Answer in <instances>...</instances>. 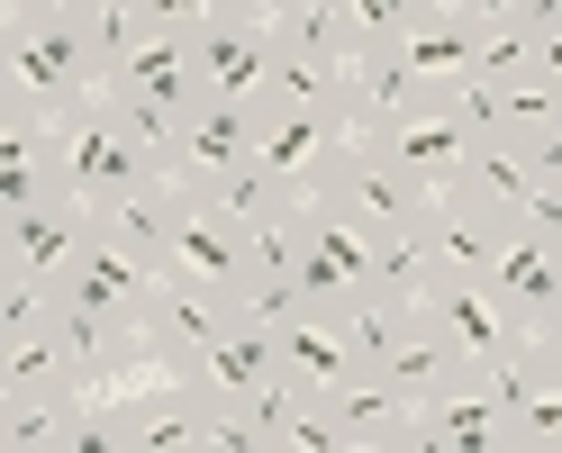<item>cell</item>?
<instances>
[{
	"mask_svg": "<svg viewBox=\"0 0 562 453\" xmlns=\"http://www.w3.org/2000/svg\"><path fill=\"white\" fill-rule=\"evenodd\" d=\"M517 218H490L472 208L463 191H436L427 200V246H436V272H463V282H490V263H499V236Z\"/></svg>",
	"mask_w": 562,
	"mask_h": 453,
	"instance_id": "ac0fdd59",
	"label": "cell"
},
{
	"mask_svg": "<svg viewBox=\"0 0 562 453\" xmlns=\"http://www.w3.org/2000/svg\"><path fill=\"white\" fill-rule=\"evenodd\" d=\"M255 146H263V110L255 100H200V110L182 118V146H172V182L200 191V182H218V172L255 163Z\"/></svg>",
	"mask_w": 562,
	"mask_h": 453,
	"instance_id": "30bf717a",
	"label": "cell"
},
{
	"mask_svg": "<svg viewBox=\"0 0 562 453\" xmlns=\"http://www.w3.org/2000/svg\"><path fill=\"white\" fill-rule=\"evenodd\" d=\"M517 453H562V381H536V399L517 408Z\"/></svg>",
	"mask_w": 562,
	"mask_h": 453,
	"instance_id": "e575fe53",
	"label": "cell"
},
{
	"mask_svg": "<svg viewBox=\"0 0 562 453\" xmlns=\"http://www.w3.org/2000/svg\"><path fill=\"white\" fill-rule=\"evenodd\" d=\"M82 10H91V0H82Z\"/></svg>",
	"mask_w": 562,
	"mask_h": 453,
	"instance_id": "ee69618b",
	"label": "cell"
},
{
	"mask_svg": "<svg viewBox=\"0 0 562 453\" xmlns=\"http://www.w3.org/2000/svg\"><path fill=\"white\" fill-rule=\"evenodd\" d=\"M263 27L308 64H355V27H345V0H263Z\"/></svg>",
	"mask_w": 562,
	"mask_h": 453,
	"instance_id": "d4e9b609",
	"label": "cell"
},
{
	"mask_svg": "<svg viewBox=\"0 0 562 453\" xmlns=\"http://www.w3.org/2000/svg\"><path fill=\"white\" fill-rule=\"evenodd\" d=\"M308 200H336L345 218H363L372 236H391V227H427V200H436V191H417L408 172L372 146V136H355V146L336 155V172H327Z\"/></svg>",
	"mask_w": 562,
	"mask_h": 453,
	"instance_id": "5b68a950",
	"label": "cell"
},
{
	"mask_svg": "<svg viewBox=\"0 0 562 453\" xmlns=\"http://www.w3.org/2000/svg\"><path fill=\"white\" fill-rule=\"evenodd\" d=\"M436 282V246H427V227H391V236H372V291L381 299H400L417 308Z\"/></svg>",
	"mask_w": 562,
	"mask_h": 453,
	"instance_id": "83f0119b",
	"label": "cell"
},
{
	"mask_svg": "<svg viewBox=\"0 0 562 453\" xmlns=\"http://www.w3.org/2000/svg\"><path fill=\"white\" fill-rule=\"evenodd\" d=\"M110 91H136V100H155V110L191 118L200 110V37H136L127 64L110 73Z\"/></svg>",
	"mask_w": 562,
	"mask_h": 453,
	"instance_id": "2e32d148",
	"label": "cell"
},
{
	"mask_svg": "<svg viewBox=\"0 0 562 453\" xmlns=\"http://www.w3.org/2000/svg\"><path fill=\"white\" fill-rule=\"evenodd\" d=\"M336 73H345V64H308V55L281 46V64H272V82H263L255 110H263V118H272V110H327V100H336Z\"/></svg>",
	"mask_w": 562,
	"mask_h": 453,
	"instance_id": "4dcf8cb0",
	"label": "cell"
},
{
	"mask_svg": "<svg viewBox=\"0 0 562 453\" xmlns=\"http://www.w3.org/2000/svg\"><path fill=\"white\" fill-rule=\"evenodd\" d=\"M55 182L74 191L82 208L110 218V208H127L146 182H172V172H164V155L146 146V136L119 118V100L100 91V100H82L74 118H55Z\"/></svg>",
	"mask_w": 562,
	"mask_h": 453,
	"instance_id": "7a4b0ae2",
	"label": "cell"
},
{
	"mask_svg": "<svg viewBox=\"0 0 562 453\" xmlns=\"http://www.w3.org/2000/svg\"><path fill=\"white\" fill-rule=\"evenodd\" d=\"M0 100H27L46 118H74L82 100L110 91V64H100V37H91V10L82 0H46V10H0Z\"/></svg>",
	"mask_w": 562,
	"mask_h": 453,
	"instance_id": "6da1fadb",
	"label": "cell"
},
{
	"mask_svg": "<svg viewBox=\"0 0 562 453\" xmlns=\"http://www.w3.org/2000/svg\"><path fill=\"white\" fill-rule=\"evenodd\" d=\"M272 64H281V37L255 10H218L200 27V100H263Z\"/></svg>",
	"mask_w": 562,
	"mask_h": 453,
	"instance_id": "52a82bcc",
	"label": "cell"
},
{
	"mask_svg": "<svg viewBox=\"0 0 562 453\" xmlns=\"http://www.w3.org/2000/svg\"><path fill=\"white\" fill-rule=\"evenodd\" d=\"M481 37H490V27H481L472 10H453V0H445V10H427L400 46H381V55H391L400 73H417V82H463L472 64H481Z\"/></svg>",
	"mask_w": 562,
	"mask_h": 453,
	"instance_id": "e0dca14e",
	"label": "cell"
},
{
	"mask_svg": "<svg viewBox=\"0 0 562 453\" xmlns=\"http://www.w3.org/2000/svg\"><path fill=\"white\" fill-rule=\"evenodd\" d=\"M155 272H164V263H146V254H136L119 227H91L82 263L64 272V299H82V308H110V318H146V291H155Z\"/></svg>",
	"mask_w": 562,
	"mask_h": 453,
	"instance_id": "4fadbf2b",
	"label": "cell"
},
{
	"mask_svg": "<svg viewBox=\"0 0 562 453\" xmlns=\"http://www.w3.org/2000/svg\"><path fill=\"white\" fill-rule=\"evenodd\" d=\"M526 64H536V37H526L517 19H499V27L481 37V64H472V73H481V82H517Z\"/></svg>",
	"mask_w": 562,
	"mask_h": 453,
	"instance_id": "d590c367",
	"label": "cell"
},
{
	"mask_svg": "<svg viewBox=\"0 0 562 453\" xmlns=\"http://www.w3.org/2000/svg\"><path fill=\"white\" fill-rule=\"evenodd\" d=\"M0 10H46V0H0Z\"/></svg>",
	"mask_w": 562,
	"mask_h": 453,
	"instance_id": "b9f144b4",
	"label": "cell"
},
{
	"mask_svg": "<svg viewBox=\"0 0 562 453\" xmlns=\"http://www.w3.org/2000/svg\"><path fill=\"white\" fill-rule=\"evenodd\" d=\"M172 372H182V381H200V390L218 399V408H245V399H255L263 381L281 372V327L236 318L218 344H200V354H191V363H172Z\"/></svg>",
	"mask_w": 562,
	"mask_h": 453,
	"instance_id": "7c38bea8",
	"label": "cell"
},
{
	"mask_svg": "<svg viewBox=\"0 0 562 453\" xmlns=\"http://www.w3.org/2000/svg\"><path fill=\"white\" fill-rule=\"evenodd\" d=\"M91 227H100V208H82L74 191H55L37 208H10L0 218V282L10 291H64V272L82 263Z\"/></svg>",
	"mask_w": 562,
	"mask_h": 453,
	"instance_id": "3957f363",
	"label": "cell"
},
{
	"mask_svg": "<svg viewBox=\"0 0 562 453\" xmlns=\"http://www.w3.org/2000/svg\"><path fill=\"white\" fill-rule=\"evenodd\" d=\"M517 146H526V163H536V182H562V118L536 127V136H517Z\"/></svg>",
	"mask_w": 562,
	"mask_h": 453,
	"instance_id": "f35d334b",
	"label": "cell"
},
{
	"mask_svg": "<svg viewBox=\"0 0 562 453\" xmlns=\"http://www.w3.org/2000/svg\"><path fill=\"white\" fill-rule=\"evenodd\" d=\"M408 453H517V417L490 399L481 363L453 390H427L408 408Z\"/></svg>",
	"mask_w": 562,
	"mask_h": 453,
	"instance_id": "277c9868",
	"label": "cell"
},
{
	"mask_svg": "<svg viewBox=\"0 0 562 453\" xmlns=\"http://www.w3.org/2000/svg\"><path fill=\"white\" fill-rule=\"evenodd\" d=\"M499 118H508V136H536V127H553V118H562V82H544V73H517V82H499Z\"/></svg>",
	"mask_w": 562,
	"mask_h": 453,
	"instance_id": "d6a6232c",
	"label": "cell"
},
{
	"mask_svg": "<svg viewBox=\"0 0 562 453\" xmlns=\"http://www.w3.org/2000/svg\"><path fill=\"white\" fill-rule=\"evenodd\" d=\"M327 417H336L345 453H408V399H400L381 372L336 381V390H327Z\"/></svg>",
	"mask_w": 562,
	"mask_h": 453,
	"instance_id": "ffe728a7",
	"label": "cell"
},
{
	"mask_svg": "<svg viewBox=\"0 0 562 453\" xmlns=\"http://www.w3.org/2000/svg\"><path fill=\"white\" fill-rule=\"evenodd\" d=\"M490 291H499V308H508L517 327H536L544 308L562 299V254H553L544 236H536V227L517 218V227L499 236V263H490Z\"/></svg>",
	"mask_w": 562,
	"mask_h": 453,
	"instance_id": "d6986e66",
	"label": "cell"
},
{
	"mask_svg": "<svg viewBox=\"0 0 562 453\" xmlns=\"http://www.w3.org/2000/svg\"><path fill=\"white\" fill-rule=\"evenodd\" d=\"M445 110L463 118L472 136H508V118H499V82H481V73H463V82H445Z\"/></svg>",
	"mask_w": 562,
	"mask_h": 453,
	"instance_id": "8d00e7d4",
	"label": "cell"
},
{
	"mask_svg": "<svg viewBox=\"0 0 562 453\" xmlns=\"http://www.w3.org/2000/svg\"><path fill=\"white\" fill-rule=\"evenodd\" d=\"M345 146H355V118H345L336 100H327V110H272L255 155H263V163L281 172V182H291V191L308 200V191H318L327 172H336V155H345Z\"/></svg>",
	"mask_w": 562,
	"mask_h": 453,
	"instance_id": "8fae6325",
	"label": "cell"
},
{
	"mask_svg": "<svg viewBox=\"0 0 562 453\" xmlns=\"http://www.w3.org/2000/svg\"><path fill=\"white\" fill-rule=\"evenodd\" d=\"M417 308H427V318H436L453 344H463V363H508V354H526V327H517L508 308H499V291H490V282H463V272H436Z\"/></svg>",
	"mask_w": 562,
	"mask_h": 453,
	"instance_id": "9c48e42d",
	"label": "cell"
},
{
	"mask_svg": "<svg viewBox=\"0 0 562 453\" xmlns=\"http://www.w3.org/2000/svg\"><path fill=\"white\" fill-rule=\"evenodd\" d=\"M227 10H255V19H263V0H227Z\"/></svg>",
	"mask_w": 562,
	"mask_h": 453,
	"instance_id": "7bdbcfd3",
	"label": "cell"
},
{
	"mask_svg": "<svg viewBox=\"0 0 562 453\" xmlns=\"http://www.w3.org/2000/svg\"><path fill=\"white\" fill-rule=\"evenodd\" d=\"M517 27H526V37H544V27H562V0H517V10H508Z\"/></svg>",
	"mask_w": 562,
	"mask_h": 453,
	"instance_id": "ab89813d",
	"label": "cell"
},
{
	"mask_svg": "<svg viewBox=\"0 0 562 453\" xmlns=\"http://www.w3.org/2000/svg\"><path fill=\"white\" fill-rule=\"evenodd\" d=\"M91 417V390H10L0 444L10 453H74V427Z\"/></svg>",
	"mask_w": 562,
	"mask_h": 453,
	"instance_id": "7402d4cb",
	"label": "cell"
},
{
	"mask_svg": "<svg viewBox=\"0 0 562 453\" xmlns=\"http://www.w3.org/2000/svg\"><path fill=\"white\" fill-rule=\"evenodd\" d=\"M427 10H445V0H345V27H355V55H381L400 46Z\"/></svg>",
	"mask_w": 562,
	"mask_h": 453,
	"instance_id": "1f68e13d",
	"label": "cell"
},
{
	"mask_svg": "<svg viewBox=\"0 0 562 453\" xmlns=\"http://www.w3.org/2000/svg\"><path fill=\"white\" fill-rule=\"evenodd\" d=\"M526 354H536V372H544V381H562V299L544 308L536 327H526Z\"/></svg>",
	"mask_w": 562,
	"mask_h": 453,
	"instance_id": "74e56055",
	"label": "cell"
},
{
	"mask_svg": "<svg viewBox=\"0 0 562 453\" xmlns=\"http://www.w3.org/2000/svg\"><path fill=\"white\" fill-rule=\"evenodd\" d=\"M172 272H191V282H218V291H245V272H255V236L236 218H218L200 191H182V227H172Z\"/></svg>",
	"mask_w": 562,
	"mask_h": 453,
	"instance_id": "5bb4252c",
	"label": "cell"
},
{
	"mask_svg": "<svg viewBox=\"0 0 562 453\" xmlns=\"http://www.w3.org/2000/svg\"><path fill=\"white\" fill-rule=\"evenodd\" d=\"M318 399H327V390H308V381H300L291 363H281V372H272V381H263V390L245 399L236 417H245V435H255V453H291V435H300V417L318 408Z\"/></svg>",
	"mask_w": 562,
	"mask_h": 453,
	"instance_id": "4316f807",
	"label": "cell"
},
{
	"mask_svg": "<svg viewBox=\"0 0 562 453\" xmlns=\"http://www.w3.org/2000/svg\"><path fill=\"white\" fill-rule=\"evenodd\" d=\"M55 118L27 110V100H0V218L10 208H37L55 200Z\"/></svg>",
	"mask_w": 562,
	"mask_h": 453,
	"instance_id": "9a60e30c",
	"label": "cell"
},
{
	"mask_svg": "<svg viewBox=\"0 0 562 453\" xmlns=\"http://www.w3.org/2000/svg\"><path fill=\"white\" fill-rule=\"evenodd\" d=\"M463 191L472 208H490V218H517L526 208V191H536V163H526V146L517 136H472V155H463Z\"/></svg>",
	"mask_w": 562,
	"mask_h": 453,
	"instance_id": "603a6c76",
	"label": "cell"
},
{
	"mask_svg": "<svg viewBox=\"0 0 562 453\" xmlns=\"http://www.w3.org/2000/svg\"><path fill=\"white\" fill-rule=\"evenodd\" d=\"M100 227H119L146 263H164V254H172V227H182V182H146L127 208H110Z\"/></svg>",
	"mask_w": 562,
	"mask_h": 453,
	"instance_id": "f1b7e54d",
	"label": "cell"
},
{
	"mask_svg": "<svg viewBox=\"0 0 562 453\" xmlns=\"http://www.w3.org/2000/svg\"><path fill=\"white\" fill-rule=\"evenodd\" d=\"M417 318V308H400V299H381V291H363L355 308H336V327H345V344L363 354V372H381L391 363V344H400V327Z\"/></svg>",
	"mask_w": 562,
	"mask_h": 453,
	"instance_id": "f546056e",
	"label": "cell"
},
{
	"mask_svg": "<svg viewBox=\"0 0 562 453\" xmlns=\"http://www.w3.org/2000/svg\"><path fill=\"white\" fill-rule=\"evenodd\" d=\"M127 10H136V27H146V37H200L227 0H127Z\"/></svg>",
	"mask_w": 562,
	"mask_h": 453,
	"instance_id": "836d02e7",
	"label": "cell"
},
{
	"mask_svg": "<svg viewBox=\"0 0 562 453\" xmlns=\"http://www.w3.org/2000/svg\"><path fill=\"white\" fill-rule=\"evenodd\" d=\"M245 318V291H218V282H191V272H155V291H146V336H155V354L164 363H191L200 344H218L227 327Z\"/></svg>",
	"mask_w": 562,
	"mask_h": 453,
	"instance_id": "8992f818",
	"label": "cell"
},
{
	"mask_svg": "<svg viewBox=\"0 0 562 453\" xmlns=\"http://www.w3.org/2000/svg\"><path fill=\"white\" fill-rule=\"evenodd\" d=\"M472 363H463V344H453L436 318H427V308H417V318L400 327V344H391V363H381V381H391V390L417 408V399H427V390H453V381H463Z\"/></svg>",
	"mask_w": 562,
	"mask_h": 453,
	"instance_id": "44dd1931",
	"label": "cell"
},
{
	"mask_svg": "<svg viewBox=\"0 0 562 453\" xmlns=\"http://www.w3.org/2000/svg\"><path fill=\"white\" fill-rule=\"evenodd\" d=\"M372 146L391 155V163L408 172L417 191H453V182H463V155H472V127H463V118L445 110V82H436V91H427V110L391 118V127L372 136Z\"/></svg>",
	"mask_w": 562,
	"mask_h": 453,
	"instance_id": "ba28073f",
	"label": "cell"
},
{
	"mask_svg": "<svg viewBox=\"0 0 562 453\" xmlns=\"http://www.w3.org/2000/svg\"><path fill=\"white\" fill-rule=\"evenodd\" d=\"M526 73H544V82H562V27H544V37H536V64H526Z\"/></svg>",
	"mask_w": 562,
	"mask_h": 453,
	"instance_id": "60d3db41",
	"label": "cell"
},
{
	"mask_svg": "<svg viewBox=\"0 0 562 453\" xmlns=\"http://www.w3.org/2000/svg\"><path fill=\"white\" fill-rule=\"evenodd\" d=\"M200 200L218 208V218H236V227H263V218H291V208H300V191L281 182L263 155L236 163V172H218V182H200Z\"/></svg>",
	"mask_w": 562,
	"mask_h": 453,
	"instance_id": "484cf974",
	"label": "cell"
},
{
	"mask_svg": "<svg viewBox=\"0 0 562 453\" xmlns=\"http://www.w3.org/2000/svg\"><path fill=\"white\" fill-rule=\"evenodd\" d=\"M281 363H291L308 390H336V381H355V372H363V354L345 344V327L318 318V308H291V318H281Z\"/></svg>",
	"mask_w": 562,
	"mask_h": 453,
	"instance_id": "cb8c5ba5",
	"label": "cell"
}]
</instances>
